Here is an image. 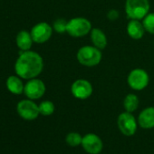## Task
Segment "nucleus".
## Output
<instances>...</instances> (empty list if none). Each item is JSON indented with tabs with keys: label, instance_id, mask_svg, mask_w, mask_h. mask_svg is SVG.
<instances>
[{
	"label": "nucleus",
	"instance_id": "obj_1",
	"mask_svg": "<svg viewBox=\"0 0 154 154\" xmlns=\"http://www.w3.org/2000/svg\"><path fill=\"white\" fill-rule=\"evenodd\" d=\"M44 69L42 56L34 51H21L16 64V73L22 79L30 80L36 77Z\"/></svg>",
	"mask_w": 154,
	"mask_h": 154
},
{
	"label": "nucleus",
	"instance_id": "obj_2",
	"mask_svg": "<svg viewBox=\"0 0 154 154\" xmlns=\"http://www.w3.org/2000/svg\"><path fill=\"white\" fill-rule=\"evenodd\" d=\"M103 54L100 49L94 45H85L81 47L76 54L77 61L82 65L94 67L98 65L102 61Z\"/></svg>",
	"mask_w": 154,
	"mask_h": 154
},
{
	"label": "nucleus",
	"instance_id": "obj_3",
	"mask_svg": "<svg viewBox=\"0 0 154 154\" xmlns=\"http://www.w3.org/2000/svg\"><path fill=\"white\" fill-rule=\"evenodd\" d=\"M149 11V0H126L125 12L130 19L141 20Z\"/></svg>",
	"mask_w": 154,
	"mask_h": 154
},
{
	"label": "nucleus",
	"instance_id": "obj_4",
	"mask_svg": "<svg viewBox=\"0 0 154 154\" xmlns=\"http://www.w3.org/2000/svg\"><path fill=\"white\" fill-rule=\"evenodd\" d=\"M91 22L85 17H74L67 21L66 33L72 37H83L92 31Z\"/></svg>",
	"mask_w": 154,
	"mask_h": 154
},
{
	"label": "nucleus",
	"instance_id": "obj_5",
	"mask_svg": "<svg viewBox=\"0 0 154 154\" xmlns=\"http://www.w3.org/2000/svg\"><path fill=\"white\" fill-rule=\"evenodd\" d=\"M149 77L148 72L140 68L133 69L130 72L127 77L129 86L135 91H141L145 89L149 85Z\"/></svg>",
	"mask_w": 154,
	"mask_h": 154
},
{
	"label": "nucleus",
	"instance_id": "obj_6",
	"mask_svg": "<svg viewBox=\"0 0 154 154\" xmlns=\"http://www.w3.org/2000/svg\"><path fill=\"white\" fill-rule=\"evenodd\" d=\"M117 125L123 135L130 137L135 134L138 123L131 112H124L119 115L117 119Z\"/></svg>",
	"mask_w": 154,
	"mask_h": 154
},
{
	"label": "nucleus",
	"instance_id": "obj_7",
	"mask_svg": "<svg viewBox=\"0 0 154 154\" xmlns=\"http://www.w3.org/2000/svg\"><path fill=\"white\" fill-rule=\"evenodd\" d=\"M17 111L20 117L27 121L35 120L40 114L38 105L30 99L20 101L17 103Z\"/></svg>",
	"mask_w": 154,
	"mask_h": 154
},
{
	"label": "nucleus",
	"instance_id": "obj_8",
	"mask_svg": "<svg viewBox=\"0 0 154 154\" xmlns=\"http://www.w3.org/2000/svg\"><path fill=\"white\" fill-rule=\"evenodd\" d=\"M71 93L73 95V97L77 99L85 100L92 95L93 85L88 80L77 79L72 84Z\"/></svg>",
	"mask_w": 154,
	"mask_h": 154
},
{
	"label": "nucleus",
	"instance_id": "obj_9",
	"mask_svg": "<svg viewBox=\"0 0 154 154\" xmlns=\"http://www.w3.org/2000/svg\"><path fill=\"white\" fill-rule=\"evenodd\" d=\"M30 34L35 43L44 44L51 38L53 34V27L46 22H41L34 26Z\"/></svg>",
	"mask_w": 154,
	"mask_h": 154
},
{
	"label": "nucleus",
	"instance_id": "obj_10",
	"mask_svg": "<svg viewBox=\"0 0 154 154\" xmlns=\"http://www.w3.org/2000/svg\"><path fill=\"white\" fill-rule=\"evenodd\" d=\"M45 93V83L36 78L30 79L25 85L24 94L30 100L40 99Z\"/></svg>",
	"mask_w": 154,
	"mask_h": 154
},
{
	"label": "nucleus",
	"instance_id": "obj_11",
	"mask_svg": "<svg viewBox=\"0 0 154 154\" xmlns=\"http://www.w3.org/2000/svg\"><path fill=\"white\" fill-rule=\"evenodd\" d=\"M82 146L89 154H99L103 148L102 139L94 133H87L83 137Z\"/></svg>",
	"mask_w": 154,
	"mask_h": 154
},
{
	"label": "nucleus",
	"instance_id": "obj_12",
	"mask_svg": "<svg viewBox=\"0 0 154 154\" xmlns=\"http://www.w3.org/2000/svg\"><path fill=\"white\" fill-rule=\"evenodd\" d=\"M138 122L142 129L154 128V107H148L142 110L139 114Z\"/></svg>",
	"mask_w": 154,
	"mask_h": 154
},
{
	"label": "nucleus",
	"instance_id": "obj_13",
	"mask_svg": "<svg viewBox=\"0 0 154 154\" xmlns=\"http://www.w3.org/2000/svg\"><path fill=\"white\" fill-rule=\"evenodd\" d=\"M146 30L142 23L140 20L131 19V21L127 25V33L131 39L140 40L143 37Z\"/></svg>",
	"mask_w": 154,
	"mask_h": 154
},
{
	"label": "nucleus",
	"instance_id": "obj_14",
	"mask_svg": "<svg viewBox=\"0 0 154 154\" xmlns=\"http://www.w3.org/2000/svg\"><path fill=\"white\" fill-rule=\"evenodd\" d=\"M17 45L21 51H28L32 47L33 45V38L29 32L26 30L20 31L16 38Z\"/></svg>",
	"mask_w": 154,
	"mask_h": 154
},
{
	"label": "nucleus",
	"instance_id": "obj_15",
	"mask_svg": "<svg viewBox=\"0 0 154 154\" xmlns=\"http://www.w3.org/2000/svg\"><path fill=\"white\" fill-rule=\"evenodd\" d=\"M22 78L17 75H11L9 76L8 80H7V88L8 90L14 94H21L24 93V89H25V85H23V82L21 81Z\"/></svg>",
	"mask_w": 154,
	"mask_h": 154
},
{
	"label": "nucleus",
	"instance_id": "obj_16",
	"mask_svg": "<svg viewBox=\"0 0 154 154\" xmlns=\"http://www.w3.org/2000/svg\"><path fill=\"white\" fill-rule=\"evenodd\" d=\"M91 40L94 46L100 50L104 49L107 46V37L105 34L100 28H93L91 31Z\"/></svg>",
	"mask_w": 154,
	"mask_h": 154
},
{
	"label": "nucleus",
	"instance_id": "obj_17",
	"mask_svg": "<svg viewBox=\"0 0 154 154\" xmlns=\"http://www.w3.org/2000/svg\"><path fill=\"white\" fill-rule=\"evenodd\" d=\"M140 100L138 96L134 94H129L125 96L123 100V107L126 112H135L139 107Z\"/></svg>",
	"mask_w": 154,
	"mask_h": 154
},
{
	"label": "nucleus",
	"instance_id": "obj_18",
	"mask_svg": "<svg viewBox=\"0 0 154 154\" xmlns=\"http://www.w3.org/2000/svg\"><path fill=\"white\" fill-rule=\"evenodd\" d=\"M82 140H83V137L81 136V134L78 132H73V131L68 133L65 138L66 143L71 147H76V146L82 145Z\"/></svg>",
	"mask_w": 154,
	"mask_h": 154
},
{
	"label": "nucleus",
	"instance_id": "obj_19",
	"mask_svg": "<svg viewBox=\"0 0 154 154\" xmlns=\"http://www.w3.org/2000/svg\"><path fill=\"white\" fill-rule=\"evenodd\" d=\"M38 107L40 114L44 116L52 115L54 112V104L51 101H44L38 105Z\"/></svg>",
	"mask_w": 154,
	"mask_h": 154
},
{
	"label": "nucleus",
	"instance_id": "obj_20",
	"mask_svg": "<svg viewBox=\"0 0 154 154\" xmlns=\"http://www.w3.org/2000/svg\"><path fill=\"white\" fill-rule=\"evenodd\" d=\"M146 32L154 35V13H149L142 21Z\"/></svg>",
	"mask_w": 154,
	"mask_h": 154
},
{
	"label": "nucleus",
	"instance_id": "obj_21",
	"mask_svg": "<svg viewBox=\"0 0 154 154\" xmlns=\"http://www.w3.org/2000/svg\"><path fill=\"white\" fill-rule=\"evenodd\" d=\"M66 26H67V21L63 19V18H59L56 19L54 24H53V29L59 34H63L66 32Z\"/></svg>",
	"mask_w": 154,
	"mask_h": 154
},
{
	"label": "nucleus",
	"instance_id": "obj_22",
	"mask_svg": "<svg viewBox=\"0 0 154 154\" xmlns=\"http://www.w3.org/2000/svg\"><path fill=\"white\" fill-rule=\"evenodd\" d=\"M107 17L108 19L112 20V21H114L116 20L118 17H119V12L117 10H114V9H112L108 12L107 14Z\"/></svg>",
	"mask_w": 154,
	"mask_h": 154
}]
</instances>
